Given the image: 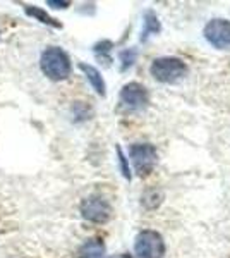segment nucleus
<instances>
[{"label":"nucleus","mask_w":230,"mask_h":258,"mask_svg":"<svg viewBox=\"0 0 230 258\" xmlns=\"http://www.w3.org/2000/svg\"><path fill=\"white\" fill-rule=\"evenodd\" d=\"M136 59V52L134 50H125V52L120 53V60H122V71H125L127 68H131L134 64Z\"/></svg>","instance_id":"obj_12"},{"label":"nucleus","mask_w":230,"mask_h":258,"mask_svg":"<svg viewBox=\"0 0 230 258\" xmlns=\"http://www.w3.org/2000/svg\"><path fill=\"white\" fill-rule=\"evenodd\" d=\"M24 11H26L28 16H33V18H36L41 23L48 24V26H53V28H62V24L58 23L55 18H52V16H48L47 12L43 9H40V7L36 6H24Z\"/></svg>","instance_id":"obj_10"},{"label":"nucleus","mask_w":230,"mask_h":258,"mask_svg":"<svg viewBox=\"0 0 230 258\" xmlns=\"http://www.w3.org/2000/svg\"><path fill=\"white\" fill-rule=\"evenodd\" d=\"M134 251L139 258H163L165 256V241L160 232L144 229L137 234Z\"/></svg>","instance_id":"obj_3"},{"label":"nucleus","mask_w":230,"mask_h":258,"mask_svg":"<svg viewBox=\"0 0 230 258\" xmlns=\"http://www.w3.org/2000/svg\"><path fill=\"white\" fill-rule=\"evenodd\" d=\"M120 103H124L131 110H143L149 103L148 91L139 83H127L120 90Z\"/></svg>","instance_id":"obj_7"},{"label":"nucleus","mask_w":230,"mask_h":258,"mask_svg":"<svg viewBox=\"0 0 230 258\" xmlns=\"http://www.w3.org/2000/svg\"><path fill=\"white\" fill-rule=\"evenodd\" d=\"M110 258H132V256L127 255V253H120V255H115V256H110Z\"/></svg>","instance_id":"obj_15"},{"label":"nucleus","mask_w":230,"mask_h":258,"mask_svg":"<svg viewBox=\"0 0 230 258\" xmlns=\"http://www.w3.org/2000/svg\"><path fill=\"white\" fill-rule=\"evenodd\" d=\"M40 68L52 81H62L70 76V59L60 47H48L41 53Z\"/></svg>","instance_id":"obj_1"},{"label":"nucleus","mask_w":230,"mask_h":258,"mask_svg":"<svg viewBox=\"0 0 230 258\" xmlns=\"http://www.w3.org/2000/svg\"><path fill=\"white\" fill-rule=\"evenodd\" d=\"M48 6L55 7V9H65L70 6V2H55V0H48Z\"/></svg>","instance_id":"obj_14"},{"label":"nucleus","mask_w":230,"mask_h":258,"mask_svg":"<svg viewBox=\"0 0 230 258\" xmlns=\"http://www.w3.org/2000/svg\"><path fill=\"white\" fill-rule=\"evenodd\" d=\"M117 153H119V159H120V164H122V174L127 179H131V172H129V167H127V160H125V157L122 155V150L117 147Z\"/></svg>","instance_id":"obj_13"},{"label":"nucleus","mask_w":230,"mask_h":258,"mask_svg":"<svg viewBox=\"0 0 230 258\" xmlns=\"http://www.w3.org/2000/svg\"><path fill=\"white\" fill-rule=\"evenodd\" d=\"M149 73L160 83H177L187 74V66L177 57H160L153 60Z\"/></svg>","instance_id":"obj_2"},{"label":"nucleus","mask_w":230,"mask_h":258,"mask_svg":"<svg viewBox=\"0 0 230 258\" xmlns=\"http://www.w3.org/2000/svg\"><path fill=\"white\" fill-rule=\"evenodd\" d=\"M79 69L83 71V73L86 74V78H88V81L91 83V86L96 90V93L98 95H102V97H105V93H107V88H105V81H103V78H102V74H100V71L93 68V66H90V64H79Z\"/></svg>","instance_id":"obj_9"},{"label":"nucleus","mask_w":230,"mask_h":258,"mask_svg":"<svg viewBox=\"0 0 230 258\" xmlns=\"http://www.w3.org/2000/svg\"><path fill=\"white\" fill-rule=\"evenodd\" d=\"M78 258H103L105 255V244L102 239L93 238L88 239L81 248H79Z\"/></svg>","instance_id":"obj_8"},{"label":"nucleus","mask_w":230,"mask_h":258,"mask_svg":"<svg viewBox=\"0 0 230 258\" xmlns=\"http://www.w3.org/2000/svg\"><path fill=\"white\" fill-rule=\"evenodd\" d=\"M132 165H134L137 176L146 177L153 172L157 165V148L149 143H136L129 148Z\"/></svg>","instance_id":"obj_4"},{"label":"nucleus","mask_w":230,"mask_h":258,"mask_svg":"<svg viewBox=\"0 0 230 258\" xmlns=\"http://www.w3.org/2000/svg\"><path fill=\"white\" fill-rule=\"evenodd\" d=\"M208 43H211L218 50L230 48V21L227 19H211L204 26L203 31Z\"/></svg>","instance_id":"obj_6"},{"label":"nucleus","mask_w":230,"mask_h":258,"mask_svg":"<svg viewBox=\"0 0 230 258\" xmlns=\"http://www.w3.org/2000/svg\"><path fill=\"white\" fill-rule=\"evenodd\" d=\"M144 24H146V30L143 31V36H141V40H146V36H148L149 33H158V31H160V23H158L157 16L151 14V12H148V14H146Z\"/></svg>","instance_id":"obj_11"},{"label":"nucleus","mask_w":230,"mask_h":258,"mask_svg":"<svg viewBox=\"0 0 230 258\" xmlns=\"http://www.w3.org/2000/svg\"><path fill=\"white\" fill-rule=\"evenodd\" d=\"M83 217L95 224H105L112 217V207L105 198L102 197H88L81 202Z\"/></svg>","instance_id":"obj_5"}]
</instances>
